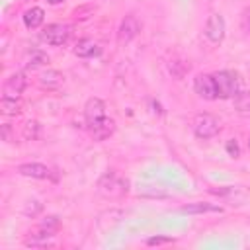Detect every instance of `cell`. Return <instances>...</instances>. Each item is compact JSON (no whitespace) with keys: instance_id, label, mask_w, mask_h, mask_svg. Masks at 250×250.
Here are the masks:
<instances>
[{"instance_id":"1","label":"cell","mask_w":250,"mask_h":250,"mask_svg":"<svg viewBox=\"0 0 250 250\" xmlns=\"http://www.w3.org/2000/svg\"><path fill=\"white\" fill-rule=\"evenodd\" d=\"M127 191H129V180H125L117 172H105L98 180V193L105 199H119Z\"/></svg>"},{"instance_id":"2","label":"cell","mask_w":250,"mask_h":250,"mask_svg":"<svg viewBox=\"0 0 250 250\" xmlns=\"http://www.w3.org/2000/svg\"><path fill=\"white\" fill-rule=\"evenodd\" d=\"M215 86H217V98L229 100L234 98L238 92H242V78L234 70H219L213 74Z\"/></svg>"},{"instance_id":"3","label":"cell","mask_w":250,"mask_h":250,"mask_svg":"<svg viewBox=\"0 0 250 250\" xmlns=\"http://www.w3.org/2000/svg\"><path fill=\"white\" fill-rule=\"evenodd\" d=\"M221 123L213 113H199L193 119V133L199 139H211L219 133Z\"/></svg>"},{"instance_id":"4","label":"cell","mask_w":250,"mask_h":250,"mask_svg":"<svg viewBox=\"0 0 250 250\" xmlns=\"http://www.w3.org/2000/svg\"><path fill=\"white\" fill-rule=\"evenodd\" d=\"M70 25H64V23H49L43 31H41V39L47 43V45H53V47H61L64 45L68 39H70Z\"/></svg>"},{"instance_id":"5","label":"cell","mask_w":250,"mask_h":250,"mask_svg":"<svg viewBox=\"0 0 250 250\" xmlns=\"http://www.w3.org/2000/svg\"><path fill=\"white\" fill-rule=\"evenodd\" d=\"M139 31H141V21L137 20V16H133V14L125 16V18L121 20L119 27H117V43H119V45L131 43V41L139 35Z\"/></svg>"},{"instance_id":"6","label":"cell","mask_w":250,"mask_h":250,"mask_svg":"<svg viewBox=\"0 0 250 250\" xmlns=\"http://www.w3.org/2000/svg\"><path fill=\"white\" fill-rule=\"evenodd\" d=\"M193 90L203 100H217V86L213 74H197L193 80Z\"/></svg>"},{"instance_id":"7","label":"cell","mask_w":250,"mask_h":250,"mask_svg":"<svg viewBox=\"0 0 250 250\" xmlns=\"http://www.w3.org/2000/svg\"><path fill=\"white\" fill-rule=\"evenodd\" d=\"M225 20L221 14H211L205 21V37L211 41V43H221L223 37H225Z\"/></svg>"},{"instance_id":"8","label":"cell","mask_w":250,"mask_h":250,"mask_svg":"<svg viewBox=\"0 0 250 250\" xmlns=\"http://www.w3.org/2000/svg\"><path fill=\"white\" fill-rule=\"evenodd\" d=\"M88 129H90V135H92L94 141H105V139H109V137L113 135V131H115V121L109 119V117H102V119H98L96 123H90Z\"/></svg>"},{"instance_id":"9","label":"cell","mask_w":250,"mask_h":250,"mask_svg":"<svg viewBox=\"0 0 250 250\" xmlns=\"http://www.w3.org/2000/svg\"><path fill=\"white\" fill-rule=\"evenodd\" d=\"M27 78L23 72H12L4 82V96L8 98H20V94L25 90Z\"/></svg>"},{"instance_id":"10","label":"cell","mask_w":250,"mask_h":250,"mask_svg":"<svg viewBox=\"0 0 250 250\" xmlns=\"http://www.w3.org/2000/svg\"><path fill=\"white\" fill-rule=\"evenodd\" d=\"M84 117H86V123H96L98 119L105 117V104L100 100V98H90L84 105Z\"/></svg>"},{"instance_id":"11","label":"cell","mask_w":250,"mask_h":250,"mask_svg":"<svg viewBox=\"0 0 250 250\" xmlns=\"http://www.w3.org/2000/svg\"><path fill=\"white\" fill-rule=\"evenodd\" d=\"M18 172L25 178H35V180H45L51 176V170L45 166V164H39V162H25V164H20L18 166Z\"/></svg>"},{"instance_id":"12","label":"cell","mask_w":250,"mask_h":250,"mask_svg":"<svg viewBox=\"0 0 250 250\" xmlns=\"http://www.w3.org/2000/svg\"><path fill=\"white\" fill-rule=\"evenodd\" d=\"M98 53H100V47H98V43H96L94 39H90V37H84V39H80V41L74 45V55L80 57V59H90V57H94V55H98Z\"/></svg>"},{"instance_id":"13","label":"cell","mask_w":250,"mask_h":250,"mask_svg":"<svg viewBox=\"0 0 250 250\" xmlns=\"http://www.w3.org/2000/svg\"><path fill=\"white\" fill-rule=\"evenodd\" d=\"M62 82H64V76L59 70H45L39 76V86L47 88V90H57V88L62 86Z\"/></svg>"},{"instance_id":"14","label":"cell","mask_w":250,"mask_h":250,"mask_svg":"<svg viewBox=\"0 0 250 250\" xmlns=\"http://www.w3.org/2000/svg\"><path fill=\"white\" fill-rule=\"evenodd\" d=\"M182 213H188V215H201V213H221L223 209L219 205H211V203H203V201H197V203H188L184 207H180Z\"/></svg>"},{"instance_id":"15","label":"cell","mask_w":250,"mask_h":250,"mask_svg":"<svg viewBox=\"0 0 250 250\" xmlns=\"http://www.w3.org/2000/svg\"><path fill=\"white\" fill-rule=\"evenodd\" d=\"M43 20H45V12L39 6H33L29 10H25V14H23V23L27 29H37L43 23Z\"/></svg>"},{"instance_id":"16","label":"cell","mask_w":250,"mask_h":250,"mask_svg":"<svg viewBox=\"0 0 250 250\" xmlns=\"http://www.w3.org/2000/svg\"><path fill=\"white\" fill-rule=\"evenodd\" d=\"M0 111L4 115H20L23 111V104H21L20 98H8V96H4L0 100Z\"/></svg>"},{"instance_id":"17","label":"cell","mask_w":250,"mask_h":250,"mask_svg":"<svg viewBox=\"0 0 250 250\" xmlns=\"http://www.w3.org/2000/svg\"><path fill=\"white\" fill-rule=\"evenodd\" d=\"M47 62H49L47 53H43V51H39V49H33V51L27 55V59H25L27 68H39V66H45Z\"/></svg>"},{"instance_id":"18","label":"cell","mask_w":250,"mask_h":250,"mask_svg":"<svg viewBox=\"0 0 250 250\" xmlns=\"http://www.w3.org/2000/svg\"><path fill=\"white\" fill-rule=\"evenodd\" d=\"M234 109L240 113V115H250V92H238L234 98Z\"/></svg>"},{"instance_id":"19","label":"cell","mask_w":250,"mask_h":250,"mask_svg":"<svg viewBox=\"0 0 250 250\" xmlns=\"http://www.w3.org/2000/svg\"><path fill=\"white\" fill-rule=\"evenodd\" d=\"M188 70H189V64L186 62V61H182V59H172L170 62H168V72L174 76V78H184L186 74H188Z\"/></svg>"},{"instance_id":"20","label":"cell","mask_w":250,"mask_h":250,"mask_svg":"<svg viewBox=\"0 0 250 250\" xmlns=\"http://www.w3.org/2000/svg\"><path fill=\"white\" fill-rule=\"evenodd\" d=\"M39 133H41V125H39L37 121H27V123L23 125V139L35 141V139L39 137Z\"/></svg>"},{"instance_id":"21","label":"cell","mask_w":250,"mask_h":250,"mask_svg":"<svg viewBox=\"0 0 250 250\" xmlns=\"http://www.w3.org/2000/svg\"><path fill=\"white\" fill-rule=\"evenodd\" d=\"M240 27H242V31L250 33V6L244 8L242 14H240Z\"/></svg>"},{"instance_id":"22","label":"cell","mask_w":250,"mask_h":250,"mask_svg":"<svg viewBox=\"0 0 250 250\" xmlns=\"http://www.w3.org/2000/svg\"><path fill=\"white\" fill-rule=\"evenodd\" d=\"M172 242H174V238H170V236H150L146 240L148 246H160V244H172Z\"/></svg>"},{"instance_id":"23","label":"cell","mask_w":250,"mask_h":250,"mask_svg":"<svg viewBox=\"0 0 250 250\" xmlns=\"http://www.w3.org/2000/svg\"><path fill=\"white\" fill-rule=\"evenodd\" d=\"M227 152H229L232 158H238V156H240V148H238L236 139H230V141L227 143Z\"/></svg>"},{"instance_id":"24","label":"cell","mask_w":250,"mask_h":250,"mask_svg":"<svg viewBox=\"0 0 250 250\" xmlns=\"http://www.w3.org/2000/svg\"><path fill=\"white\" fill-rule=\"evenodd\" d=\"M39 211H41V203H39V201H27V205H25V209H23V213H25V215H31V217L37 215Z\"/></svg>"},{"instance_id":"25","label":"cell","mask_w":250,"mask_h":250,"mask_svg":"<svg viewBox=\"0 0 250 250\" xmlns=\"http://www.w3.org/2000/svg\"><path fill=\"white\" fill-rule=\"evenodd\" d=\"M0 135H2L4 141H12V127H10V123H4V125H2Z\"/></svg>"},{"instance_id":"26","label":"cell","mask_w":250,"mask_h":250,"mask_svg":"<svg viewBox=\"0 0 250 250\" xmlns=\"http://www.w3.org/2000/svg\"><path fill=\"white\" fill-rule=\"evenodd\" d=\"M49 4H62V2H66V0H47Z\"/></svg>"},{"instance_id":"27","label":"cell","mask_w":250,"mask_h":250,"mask_svg":"<svg viewBox=\"0 0 250 250\" xmlns=\"http://www.w3.org/2000/svg\"><path fill=\"white\" fill-rule=\"evenodd\" d=\"M248 148H250V137H248Z\"/></svg>"}]
</instances>
